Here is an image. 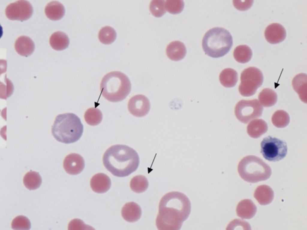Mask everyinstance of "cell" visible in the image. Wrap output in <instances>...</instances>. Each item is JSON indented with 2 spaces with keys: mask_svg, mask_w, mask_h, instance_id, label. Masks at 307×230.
<instances>
[{
  "mask_svg": "<svg viewBox=\"0 0 307 230\" xmlns=\"http://www.w3.org/2000/svg\"><path fill=\"white\" fill-rule=\"evenodd\" d=\"M33 12V7L28 1L19 0L9 4L6 7L5 13L9 19L24 21L31 17Z\"/></svg>",
  "mask_w": 307,
  "mask_h": 230,
  "instance_id": "cell-10",
  "label": "cell"
},
{
  "mask_svg": "<svg viewBox=\"0 0 307 230\" xmlns=\"http://www.w3.org/2000/svg\"><path fill=\"white\" fill-rule=\"evenodd\" d=\"M290 121V116L288 114L283 110L276 111L272 117V122L273 125L276 127L282 128L287 126Z\"/></svg>",
  "mask_w": 307,
  "mask_h": 230,
  "instance_id": "cell-31",
  "label": "cell"
},
{
  "mask_svg": "<svg viewBox=\"0 0 307 230\" xmlns=\"http://www.w3.org/2000/svg\"><path fill=\"white\" fill-rule=\"evenodd\" d=\"M257 208L250 199H246L240 201L237 204L236 211L238 217L243 219H249L255 214Z\"/></svg>",
  "mask_w": 307,
  "mask_h": 230,
  "instance_id": "cell-17",
  "label": "cell"
},
{
  "mask_svg": "<svg viewBox=\"0 0 307 230\" xmlns=\"http://www.w3.org/2000/svg\"><path fill=\"white\" fill-rule=\"evenodd\" d=\"M84 119L88 125L94 126L98 125L101 122L103 115L98 108H91L88 109L85 113Z\"/></svg>",
  "mask_w": 307,
  "mask_h": 230,
  "instance_id": "cell-29",
  "label": "cell"
},
{
  "mask_svg": "<svg viewBox=\"0 0 307 230\" xmlns=\"http://www.w3.org/2000/svg\"><path fill=\"white\" fill-rule=\"evenodd\" d=\"M110 178L106 174L100 173L94 175L90 181L91 187L94 192L102 193L108 191L111 186Z\"/></svg>",
  "mask_w": 307,
  "mask_h": 230,
  "instance_id": "cell-14",
  "label": "cell"
},
{
  "mask_svg": "<svg viewBox=\"0 0 307 230\" xmlns=\"http://www.w3.org/2000/svg\"><path fill=\"white\" fill-rule=\"evenodd\" d=\"M237 169L241 178L251 183L267 180L272 173L269 165L260 158L252 155L242 159L238 164Z\"/></svg>",
  "mask_w": 307,
  "mask_h": 230,
  "instance_id": "cell-6",
  "label": "cell"
},
{
  "mask_svg": "<svg viewBox=\"0 0 307 230\" xmlns=\"http://www.w3.org/2000/svg\"><path fill=\"white\" fill-rule=\"evenodd\" d=\"M131 88L130 81L124 73L118 71L109 72L103 78L100 90L103 97L112 102H118L125 99Z\"/></svg>",
  "mask_w": 307,
  "mask_h": 230,
  "instance_id": "cell-4",
  "label": "cell"
},
{
  "mask_svg": "<svg viewBox=\"0 0 307 230\" xmlns=\"http://www.w3.org/2000/svg\"><path fill=\"white\" fill-rule=\"evenodd\" d=\"M266 122L261 119L251 121L247 127V132L251 137L256 138L265 133L268 130Z\"/></svg>",
  "mask_w": 307,
  "mask_h": 230,
  "instance_id": "cell-22",
  "label": "cell"
},
{
  "mask_svg": "<svg viewBox=\"0 0 307 230\" xmlns=\"http://www.w3.org/2000/svg\"><path fill=\"white\" fill-rule=\"evenodd\" d=\"M264 36L266 40L270 43L277 44L285 40L286 32L282 25L278 23H273L269 25L266 28Z\"/></svg>",
  "mask_w": 307,
  "mask_h": 230,
  "instance_id": "cell-13",
  "label": "cell"
},
{
  "mask_svg": "<svg viewBox=\"0 0 307 230\" xmlns=\"http://www.w3.org/2000/svg\"><path fill=\"white\" fill-rule=\"evenodd\" d=\"M165 2V10L170 13L178 14L180 13L183 9L184 4L182 0H167Z\"/></svg>",
  "mask_w": 307,
  "mask_h": 230,
  "instance_id": "cell-33",
  "label": "cell"
},
{
  "mask_svg": "<svg viewBox=\"0 0 307 230\" xmlns=\"http://www.w3.org/2000/svg\"><path fill=\"white\" fill-rule=\"evenodd\" d=\"M90 227V226L85 225L82 220L78 219H75L72 220L69 223L68 229H86L85 228Z\"/></svg>",
  "mask_w": 307,
  "mask_h": 230,
  "instance_id": "cell-36",
  "label": "cell"
},
{
  "mask_svg": "<svg viewBox=\"0 0 307 230\" xmlns=\"http://www.w3.org/2000/svg\"><path fill=\"white\" fill-rule=\"evenodd\" d=\"M165 0H152L149 5L150 10L152 14L156 17L162 16L166 13Z\"/></svg>",
  "mask_w": 307,
  "mask_h": 230,
  "instance_id": "cell-32",
  "label": "cell"
},
{
  "mask_svg": "<svg viewBox=\"0 0 307 230\" xmlns=\"http://www.w3.org/2000/svg\"><path fill=\"white\" fill-rule=\"evenodd\" d=\"M186 53V47L184 43L180 41L172 42L167 46L166 54L171 60L177 61L183 59Z\"/></svg>",
  "mask_w": 307,
  "mask_h": 230,
  "instance_id": "cell-18",
  "label": "cell"
},
{
  "mask_svg": "<svg viewBox=\"0 0 307 230\" xmlns=\"http://www.w3.org/2000/svg\"><path fill=\"white\" fill-rule=\"evenodd\" d=\"M103 161L108 171L120 177L128 176L135 171L140 162L139 155L134 149L121 144L109 148L103 155Z\"/></svg>",
  "mask_w": 307,
  "mask_h": 230,
  "instance_id": "cell-2",
  "label": "cell"
},
{
  "mask_svg": "<svg viewBox=\"0 0 307 230\" xmlns=\"http://www.w3.org/2000/svg\"><path fill=\"white\" fill-rule=\"evenodd\" d=\"M260 152L266 160L272 162L279 161L286 156L288 150L285 141L269 136L261 143Z\"/></svg>",
  "mask_w": 307,
  "mask_h": 230,
  "instance_id": "cell-8",
  "label": "cell"
},
{
  "mask_svg": "<svg viewBox=\"0 0 307 230\" xmlns=\"http://www.w3.org/2000/svg\"><path fill=\"white\" fill-rule=\"evenodd\" d=\"M11 227L14 230H29L31 227V223L27 217L20 215L13 220Z\"/></svg>",
  "mask_w": 307,
  "mask_h": 230,
  "instance_id": "cell-34",
  "label": "cell"
},
{
  "mask_svg": "<svg viewBox=\"0 0 307 230\" xmlns=\"http://www.w3.org/2000/svg\"><path fill=\"white\" fill-rule=\"evenodd\" d=\"M128 108L133 115L138 117H143L149 112L150 104L146 96L143 95H137L130 99L128 104Z\"/></svg>",
  "mask_w": 307,
  "mask_h": 230,
  "instance_id": "cell-11",
  "label": "cell"
},
{
  "mask_svg": "<svg viewBox=\"0 0 307 230\" xmlns=\"http://www.w3.org/2000/svg\"><path fill=\"white\" fill-rule=\"evenodd\" d=\"M254 0H233V4L238 10L245 11L249 9L252 5Z\"/></svg>",
  "mask_w": 307,
  "mask_h": 230,
  "instance_id": "cell-35",
  "label": "cell"
},
{
  "mask_svg": "<svg viewBox=\"0 0 307 230\" xmlns=\"http://www.w3.org/2000/svg\"><path fill=\"white\" fill-rule=\"evenodd\" d=\"M116 33L115 29L109 26L102 28L98 34L99 40L105 44H109L113 43L116 40Z\"/></svg>",
  "mask_w": 307,
  "mask_h": 230,
  "instance_id": "cell-30",
  "label": "cell"
},
{
  "mask_svg": "<svg viewBox=\"0 0 307 230\" xmlns=\"http://www.w3.org/2000/svg\"><path fill=\"white\" fill-rule=\"evenodd\" d=\"M238 79V74L234 69L227 68L223 69L220 73L219 80L221 84L224 87H232L237 84Z\"/></svg>",
  "mask_w": 307,
  "mask_h": 230,
  "instance_id": "cell-24",
  "label": "cell"
},
{
  "mask_svg": "<svg viewBox=\"0 0 307 230\" xmlns=\"http://www.w3.org/2000/svg\"><path fill=\"white\" fill-rule=\"evenodd\" d=\"M254 196L260 205H266L273 201L274 193L269 186L264 184L260 185L256 188Z\"/></svg>",
  "mask_w": 307,
  "mask_h": 230,
  "instance_id": "cell-21",
  "label": "cell"
},
{
  "mask_svg": "<svg viewBox=\"0 0 307 230\" xmlns=\"http://www.w3.org/2000/svg\"><path fill=\"white\" fill-rule=\"evenodd\" d=\"M83 131V126L80 119L72 113L57 115L51 129L55 139L66 144L77 141L82 136Z\"/></svg>",
  "mask_w": 307,
  "mask_h": 230,
  "instance_id": "cell-3",
  "label": "cell"
},
{
  "mask_svg": "<svg viewBox=\"0 0 307 230\" xmlns=\"http://www.w3.org/2000/svg\"><path fill=\"white\" fill-rule=\"evenodd\" d=\"M25 186L30 190L38 189L40 186L42 179L39 173L34 171H30L25 174L23 178Z\"/></svg>",
  "mask_w": 307,
  "mask_h": 230,
  "instance_id": "cell-27",
  "label": "cell"
},
{
  "mask_svg": "<svg viewBox=\"0 0 307 230\" xmlns=\"http://www.w3.org/2000/svg\"><path fill=\"white\" fill-rule=\"evenodd\" d=\"M63 165L67 172L70 175H76L81 172L84 169L85 161L80 155L72 153L66 157Z\"/></svg>",
  "mask_w": 307,
  "mask_h": 230,
  "instance_id": "cell-12",
  "label": "cell"
},
{
  "mask_svg": "<svg viewBox=\"0 0 307 230\" xmlns=\"http://www.w3.org/2000/svg\"><path fill=\"white\" fill-rule=\"evenodd\" d=\"M263 108L256 99L251 100H242L236 104L234 110L237 119L246 124L250 121L260 117Z\"/></svg>",
  "mask_w": 307,
  "mask_h": 230,
  "instance_id": "cell-9",
  "label": "cell"
},
{
  "mask_svg": "<svg viewBox=\"0 0 307 230\" xmlns=\"http://www.w3.org/2000/svg\"><path fill=\"white\" fill-rule=\"evenodd\" d=\"M44 10L47 17L53 21L61 19L65 13L64 6L57 1H52L48 3L45 7Z\"/></svg>",
  "mask_w": 307,
  "mask_h": 230,
  "instance_id": "cell-20",
  "label": "cell"
},
{
  "mask_svg": "<svg viewBox=\"0 0 307 230\" xmlns=\"http://www.w3.org/2000/svg\"><path fill=\"white\" fill-rule=\"evenodd\" d=\"M191 204L188 197L177 191L168 193L161 199L156 224L159 230H179L189 216Z\"/></svg>",
  "mask_w": 307,
  "mask_h": 230,
  "instance_id": "cell-1",
  "label": "cell"
},
{
  "mask_svg": "<svg viewBox=\"0 0 307 230\" xmlns=\"http://www.w3.org/2000/svg\"><path fill=\"white\" fill-rule=\"evenodd\" d=\"M49 43L54 50L61 51L68 47L70 40L66 34L62 31H57L51 35L49 39Z\"/></svg>",
  "mask_w": 307,
  "mask_h": 230,
  "instance_id": "cell-23",
  "label": "cell"
},
{
  "mask_svg": "<svg viewBox=\"0 0 307 230\" xmlns=\"http://www.w3.org/2000/svg\"><path fill=\"white\" fill-rule=\"evenodd\" d=\"M258 101L261 105L268 107L274 105L276 103L278 96L273 90L269 88L263 89L259 93Z\"/></svg>",
  "mask_w": 307,
  "mask_h": 230,
  "instance_id": "cell-25",
  "label": "cell"
},
{
  "mask_svg": "<svg viewBox=\"0 0 307 230\" xmlns=\"http://www.w3.org/2000/svg\"><path fill=\"white\" fill-rule=\"evenodd\" d=\"M233 55L235 60L238 62L245 63L249 62L252 56L251 49L246 45H241L237 46L234 49Z\"/></svg>",
  "mask_w": 307,
  "mask_h": 230,
  "instance_id": "cell-26",
  "label": "cell"
},
{
  "mask_svg": "<svg viewBox=\"0 0 307 230\" xmlns=\"http://www.w3.org/2000/svg\"><path fill=\"white\" fill-rule=\"evenodd\" d=\"M149 185L148 181L144 176L136 175L131 180L130 186L131 189L137 193H142L147 189Z\"/></svg>",
  "mask_w": 307,
  "mask_h": 230,
  "instance_id": "cell-28",
  "label": "cell"
},
{
  "mask_svg": "<svg viewBox=\"0 0 307 230\" xmlns=\"http://www.w3.org/2000/svg\"><path fill=\"white\" fill-rule=\"evenodd\" d=\"M233 44L230 32L221 27H215L208 31L202 41V47L205 53L213 58H219L226 54Z\"/></svg>",
  "mask_w": 307,
  "mask_h": 230,
  "instance_id": "cell-5",
  "label": "cell"
},
{
  "mask_svg": "<svg viewBox=\"0 0 307 230\" xmlns=\"http://www.w3.org/2000/svg\"><path fill=\"white\" fill-rule=\"evenodd\" d=\"M292 85L294 90L298 93L300 100L303 102L307 101V76L306 73L297 75L293 78Z\"/></svg>",
  "mask_w": 307,
  "mask_h": 230,
  "instance_id": "cell-19",
  "label": "cell"
},
{
  "mask_svg": "<svg viewBox=\"0 0 307 230\" xmlns=\"http://www.w3.org/2000/svg\"><path fill=\"white\" fill-rule=\"evenodd\" d=\"M15 48L20 55L27 57L31 55L35 49V44L29 37L22 36L19 37L15 41Z\"/></svg>",
  "mask_w": 307,
  "mask_h": 230,
  "instance_id": "cell-15",
  "label": "cell"
},
{
  "mask_svg": "<svg viewBox=\"0 0 307 230\" xmlns=\"http://www.w3.org/2000/svg\"><path fill=\"white\" fill-rule=\"evenodd\" d=\"M121 215L124 219L130 223L139 220L142 214L140 206L136 203L132 202L126 203L121 210Z\"/></svg>",
  "mask_w": 307,
  "mask_h": 230,
  "instance_id": "cell-16",
  "label": "cell"
},
{
  "mask_svg": "<svg viewBox=\"0 0 307 230\" xmlns=\"http://www.w3.org/2000/svg\"><path fill=\"white\" fill-rule=\"evenodd\" d=\"M240 79L239 92L242 96L249 97L254 95L262 85L264 78L262 72L259 69L250 67L243 71Z\"/></svg>",
  "mask_w": 307,
  "mask_h": 230,
  "instance_id": "cell-7",
  "label": "cell"
}]
</instances>
